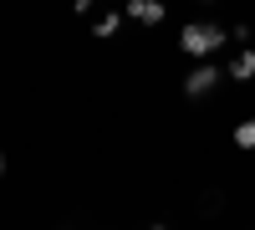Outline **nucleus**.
Listing matches in <instances>:
<instances>
[{
  "label": "nucleus",
  "instance_id": "nucleus-7",
  "mask_svg": "<svg viewBox=\"0 0 255 230\" xmlns=\"http://www.w3.org/2000/svg\"><path fill=\"white\" fill-rule=\"evenodd\" d=\"M230 41H235V46H250V41H255V31H250V20H240V26H230Z\"/></svg>",
  "mask_w": 255,
  "mask_h": 230
},
{
  "label": "nucleus",
  "instance_id": "nucleus-1",
  "mask_svg": "<svg viewBox=\"0 0 255 230\" xmlns=\"http://www.w3.org/2000/svg\"><path fill=\"white\" fill-rule=\"evenodd\" d=\"M225 41H230V31L215 26V20H184V31H179V51L194 56V61H209L215 51H225Z\"/></svg>",
  "mask_w": 255,
  "mask_h": 230
},
{
  "label": "nucleus",
  "instance_id": "nucleus-8",
  "mask_svg": "<svg viewBox=\"0 0 255 230\" xmlns=\"http://www.w3.org/2000/svg\"><path fill=\"white\" fill-rule=\"evenodd\" d=\"M72 10H77V15H87V10H92V0H72Z\"/></svg>",
  "mask_w": 255,
  "mask_h": 230
},
{
  "label": "nucleus",
  "instance_id": "nucleus-4",
  "mask_svg": "<svg viewBox=\"0 0 255 230\" xmlns=\"http://www.w3.org/2000/svg\"><path fill=\"white\" fill-rule=\"evenodd\" d=\"M225 77H230V82H250V77H255V46H240V56L225 67Z\"/></svg>",
  "mask_w": 255,
  "mask_h": 230
},
{
  "label": "nucleus",
  "instance_id": "nucleus-3",
  "mask_svg": "<svg viewBox=\"0 0 255 230\" xmlns=\"http://www.w3.org/2000/svg\"><path fill=\"white\" fill-rule=\"evenodd\" d=\"M123 15L138 20V26H163V0H123Z\"/></svg>",
  "mask_w": 255,
  "mask_h": 230
},
{
  "label": "nucleus",
  "instance_id": "nucleus-6",
  "mask_svg": "<svg viewBox=\"0 0 255 230\" xmlns=\"http://www.w3.org/2000/svg\"><path fill=\"white\" fill-rule=\"evenodd\" d=\"M230 138H235V149H245V154H250V149H255V118H240Z\"/></svg>",
  "mask_w": 255,
  "mask_h": 230
},
{
  "label": "nucleus",
  "instance_id": "nucleus-5",
  "mask_svg": "<svg viewBox=\"0 0 255 230\" xmlns=\"http://www.w3.org/2000/svg\"><path fill=\"white\" fill-rule=\"evenodd\" d=\"M118 26H123V10H108V15H97V20H92V36L108 41V36H118Z\"/></svg>",
  "mask_w": 255,
  "mask_h": 230
},
{
  "label": "nucleus",
  "instance_id": "nucleus-2",
  "mask_svg": "<svg viewBox=\"0 0 255 230\" xmlns=\"http://www.w3.org/2000/svg\"><path fill=\"white\" fill-rule=\"evenodd\" d=\"M220 82H225V72L215 67V61H199V67L184 77V97H209V92L220 87Z\"/></svg>",
  "mask_w": 255,
  "mask_h": 230
},
{
  "label": "nucleus",
  "instance_id": "nucleus-11",
  "mask_svg": "<svg viewBox=\"0 0 255 230\" xmlns=\"http://www.w3.org/2000/svg\"><path fill=\"white\" fill-rule=\"evenodd\" d=\"M204 5H215V0H204Z\"/></svg>",
  "mask_w": 255,
  "mask_h": 230
},
{
  "label": "nucleus",
  "instance_id": "nucleus-10",
  "mask_svg": "<svg viewBox=\"0 0 255 230\" xmlns=\"http://www.w3.org/2000/svg\"><path fill=\"white\" fill-rule=\"evenodd\" d=\"M148 230H168V225H148Z\"/></svg>",
  "mask_w": 255,
  "mask_h": 230
},
{
  "label": "nucleus",
  "instance_id": "nucleus-9",
  "mask_svg": "<svg viewBox=\"0 0 255 230\" xmlns=\"http://www.w3.org/2000/svg\"><path fill=\"white\" fill-rule=\"evenodd\" d=\"M0 174H5V154H0Z\"/></svg>",
  "mask_w": 255,
  "mask_h": 230
}]
</instances>
